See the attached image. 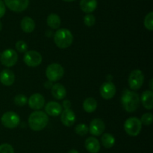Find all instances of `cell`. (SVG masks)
<instances>
[{
  "mask_svg": "<svg viewBox=\"0 0 153 153\" xmlns=\"http://www.w3.org/2000/svg\"><path fill=\"white\" fill-rule=\"evenodd\" d=\"M140 97L138 93L134 91L125 89L121 96V104L126 111L133 112L137 110L140 105Z\"/></svg>",
  "mask_w": 153,
  "mask_h": 153,
  "instance_id": "cell-1",
  "label": "cell"
},
{
  "mask_svg": "<svg viewBox=\"0 0 153 153\" xmlns=\"http://www.w3.org/2000/svg\"><path fill=\"white\" fill-rule=\"evenodd\" d=\"M49 122L48 115L43 111L36 110L30 114L28 117V125L34 131L43 130Z\"/></svg>",
  "mask_w": 153,
  "mask_h": 153,
  "instance_id": "cell-2",
  "label": "cell"
},
{
  "mask_svg": "<svg viewBox=\"0 0 153 153\" xmlns=\"http://www.w3.org/2000/svg\"><path fill=\"white\" fill-rule=\"evenodd\" d=\"M54 41L58 48L66 49L73 44V35L67 28H59L54 34Z\"/></svg>",
  "mask_w": 153,
  "mask_h": 153,
  "instance_id": "cell-3",
  "label": "cell"
},
{
  "mask_svg": "<svg viewBox=\"0 0 153 153\" xmlns=\"http://www.w3.org/2000/svg\"><path fill=\"white\" fill-rule=\"evenodd\" d=\"M141 129L142 123L137 117H130L124 123V130L131 136H137L140 133Z\"/></svg>",
  "mask_w": 153,
  "mask_h": 153,
  "instance_id": "cell-4",
  "label": "cell"
},
{
  "mask_svg": "<svg viewBox=\"0 0 153 153\" xmlns=\"http://www.w3.org/2000/svg\"><path fill=\"white\" fill-rule=\"evenodd\" d=\"M64 69L58 63H52L46 68V76L51 82H57L64 76Z\"/></svg>",
  "mask_w": 153,
  "mask_h": 153,
  "instance_id": "cell-5",
  "label": "cell"
},
{
  "mask_svg": "<svg viewBox=\"0 0 153 153\" xmlns=\"http://www.w3.org/2000/svg\"><path fill=\"white\" fill-rule=\"evenodd\" d=\"M144 81V75L140 69H134L128 76V85L132 90H138L141 88Z\"/></svg>",
  "mask_w": 153,
  "mask_h": 153,
  "instance_id": "cell-6",
  "label": "cell"
},
{
  "mask_svg": "<svg viewBox=\"0 0 153 153\" xmlns=\"http://www.w3.org/2000/svg\"><path fill=\"white\" fill-rule=\"evenodd\" d=\"M1 124L7 128L13 129L17 127L20 123L19 115L13 111H7L4 112L1 118Z\"/></svg>",
  "mask_w": 153,
  "mask_h": 153,
  "instance_id": "cell-7",
  "label": "cell"
},
{
  "mask_svg": "<svg viewBox=\"0 0 153 153\" xmlns=\"http://www.w3.org/2000/svg\"><path fill=\"white\" fill-rule=\"evenodd\" d=\"M18 60L17 52L13 49H7L0 55V61L4 66L7 68L13 67Z\"/></svg>",
  "mask_w": 153,
  "mask_h": 153,
  "instance_id": "cell-8",
  "label": "cell"
},
{
  "mask_svg": "<svg viewBox=\"0 0 153 153\" xmlns=\"http://www.w3.org/2000/svg\"><path fill=\"white\" fill-rule=\"evenodd\" d=\"M42 56L36 50H29L25 52L23 61L25 64L29 67L35 68L40 65L42 62Z\"/></svg>",
  "mask_w": 153,
  "mask_h": 153,
  "instance_id": "cell-9",
  "label": "cell"
},
{
  "mask_svg": "<svg viewBox=\"0 0 153 153\" xmlns=\"http://www.w3.org/2000/svg\"><path fill=\"white\" fill-rule=\"evenodd\" d=\"M116 86L111 81H106L103 82L100 88V94L105 100L113 98L116 94Z\"/></svg>",
  "mask_w": 153,
  "mask_h": 153,
  "instance_id": "cell-10",
  "label": "cell"
},
{
  "mask_svg": "<svg viewBox=\"0 0 153 153\" xmlns=\"http://www.w3.org/2000/svg\"><path fill=\"white\" fill-rule=\"evenodd\" d=\"M5 6L14 12H22L28 8L29 0H4Z\"/></svg>",
  "mask_w": 153,
  "mask_h": 153,
  "instance_id": "cell-11",
  "label": "cell"
},
{
  "mask_svg": "<svg viewBox=\"0 0 153 153\" xmlns=\"http://www.w3.org/2000/svg\"><path fill=\"white\" fill-rule=\"evenodd\" d=\"M89 131L94 136H100L105 130V124L101 118H94L91 122L89 126Z\"/></svg>",
  "mask_w": 153,
  "mask_h": 153,
  "instance_id": "cell-12",
  "label": "cell"
},
{
  "mask_svg": "<svg viewBox=\"0 0 153 153\" xmlns=\"http://www.w3.org/2000/svg\"><path fill=\"white\" fill-rule=\"evenodd\" d=\"M28 103L31 109L39 110L45 106V98L40 93H34L30 96Z\"/></svg>",
  "mask_w": 153,
  "mask_h": 153,
  "instance_id": "cell-13",
  "label": "cell"
},
{
  "mask_svg": "<svg viewBox=\"0 0 153 153\" xmlns=\"http://www.w3.org/2000/svg\"><path fill=\"white\" fill-rule=\"evenodd\" d=\"M62 124L67 127H71L76 122V115L71 109H65L61 113Z\"/></svg>",
  "mask_w": 153,
  "mask_h": 153,
  "instance_id": "cell-14",
  "label": "cell"
},
{
  "mask_svg": "<svg viewBox=\"0 0 153 153\" xmlns=\"http://www.w3.org/2000/svg\"><path fill=\"white\" fill-rule=\"evenodd\" d=\"M44 106L46 113L51 116H58L63 111V106L56 101L48 102Z\"/></svg>",
  "mask_w": 153,
  "mask_h": 153,
  "instance_id": "cell-15",
  "label": "cell"
},
{
  "mask_svg": "<svg viewBox=\"0 0 153 153\" xmlns=\"http://www.w3.org/2000/svg\"><path fill=\"white\" fill-rule=\"evenodd\" d=\"M15 81V75L10 69H4L0 73V82L6 86L13 85Z\"/></svg>",
  "mask_w": 153,
  "mask_h": 153,
  "instance_id": "cell-16",
  "label": "cell"
},
{
  "mask_svg": "<svg viewBox=\"0 0 153 153\" xmlns=\"http://www.w3.org/2000/svg\"><path fill=\"white\" fill-rule=\"evenodd\" d=\"M51 93L56 100H63L66 97L67 90L61 83H55L51 88Z\"/></svg>",
  "mask_w": 153,
  "mask_h": 153,
  "instance_id": "cell-17",
  "label": "cell"
},
{
  "mask_svg": "<svg viewBox=\"0 0 153 153\" xmlns=\"http://www.w3.org/2000/svg\"><path fill=\"white\" fill-rule=\"evenodd\" d=\"M85 148L90 153H98L100 150V141L94 136H90L85 140Z\"/></svg>",
  "mask_w": 153,
  "mask_h": 153,
  "instance_id": "cell-18",
  "label": "cell"
},
{
  "mask_svg": "<svg viewBox=\"0 0 153 153\" xmlns=\"http://www.w3.org/2000/svg\"><path fill=\"white\" fill-rule=\"evenodd\" d=\"M140 100L142 105L146 110H152L153 108V92L152 90H146L141 94Z\"/></svg>",
  "mask_w": 153,
  "mask_h": 153,
  "instance_id": "cell-19",
  "label": "cell"
},
{
  "mask_svg": "<svg viewBox=\"0 0 153 153\" xmlns=\"http://www.w3.org/2000/svg\"><path fill=\"white\" fill-rule=\"evenodd\" d=\"M20 27L24 32L31 33L35 28V22L30 16H25L21 20Z\"/></svg>",
  "mask_w": 153,
  "mask_h": 153,
  "instance_id": "cell-20",
  "label": "cell"
},
{
  "mask_svg": "<svg viewBox=\"0 0 153 153\" xmlns=\"http://www.w3.org/2000/svg\"><path fill=\"white\" fill-rule=\"evenodd\" d=\"M80 8L85 13H92L97 8V0H81Z\"/></svg>",
  "mask_w": 153,
  "mask_h": 153,
  "instance_id": "cell-21",
  "label": "cell"
},
{
  "mask_svg": "<svg viewBox=\"0 0 153 153\" xmlns=\"http://www.w3.org/2000/svg\"><path fill=\"white\" fill-rule=\"evenodd\" d=\"M46 22H47V25L49 26V27H50L52 29H58L61 26V20L58 14L52 13L47 16Z\"/></svg>",
  "mask_w": 153,
  "mask_h": 153,
  "instance_id": "cell-22",
  "label": "cell"
},
{
  "mask_svg": "<svg viewBox=\"0 0 153 153\" xmlns=\"http://www.w3.org/2000/svg\"><path fill=\"white\" fill-rule=\"evenodd\" d=\"M83 108L88 113L94 112L97 108V101L94 98H88L83 102Z\"/></svg>",
  "mask_w": 153,
  "mask_h": 153,
  "instance_id": "cell-23",
  "label": "cell"
},
{
  "mask_svg": "<svg viewBox=\"0 0 153 153\" xmlns=\"http://www.w3.org/2000/svg\"><path fill=\"white\" fill-rule=\"evenodd\" d=\"M101 142L102 146L106 148H111L114 146L115 138L111 134L105 133L101 137Z\"/></svg>",
  "mask_w": 153,
  "mask_h": 153,
  "instance_id": "cell-24",
  "label": "cell"
},
{
  "mask_svg": "<svg viewBox=\"0 0 153 153\" xmlns=\"http://www.w3.org/2000/svg\"><path fill=\"white\" fill-rule=\"evenodd\" d=\"M75 132L79 136H85L89 132V128L86 124L80 123L75 127Z\"/></svg>",
  "mask_w": 153,
  "mask_h": 153,
  "instance_id": "cell-25",
  "label": "cell"
},
{
  "mask_svg": "<svg viewBox=\"0 0 153 153\" xmlns=\"http://www.w3.org/2000/svg\"><path fill=\"white\" fill-rule=\"evenodd\" d=\"M13 101L16 105L19 106H23L28 103V98L25 95L22 94H19L16 95L13 99Z\"/></svg>",
  "mask_w": 153,
  "mask_h": 153,
  "instance_id": "cell-26",
  "label": "cell"
},
{
  "mask_svg": "<svg viewBox=\"0 0 153 153\" xmlns=\"http://www.w3.org/2000/svg\"><path fill=\"white\" fill-rule=\"evenodd\" d=\"M144 26L146 29L149 31L153 30V12L151 11L148 14L144 19Z\"/></svg>",
  "mask_w": 153,
  "mask_h": 153,
  "instance_id": "cell-27",
  "label": "cell"
},
{
  "mask_svg": "<svg viewBox=\"0 0 153 153\" xmlns=\"http://www.w3.org/2000/svg\"><path fill=\"white\" fill-rule=\"evenodd\" d=\"M153 121V115L152 112H146L141 116L140 122L146 126L150 125Z\"/></svg>",
  "mask_w": 153,
  "mask_h": 153,
  "instance_id": "cell-28",
  "label": "cell"
},
{
  "mask_svg": "<svg viewBox=\"0 0 153 153\" xmlns=\"http://www.w3.org/2000/svg\"><path fill=\"white\" fill-rule=\"evenodd\" d=\"M16 49L19 52H25L28 51V44L24 40H18L15 44Z\"/></svg>",
  "mask_w": 153,
  "mask_h": 153,
  "instance_id": "cell-29",
  "label": "cell"
},
{
  "mask_svg": "<svg viewBox=\"0 0 153 153\" xmlns=\"http://www.w3.org/2000/svg\"><path fill=\"white\" fill-rule=\"evenodd\" d=\"M84 22L85 25L88 27H91L95 24L96 18L94 15L92 14H87L84 17Z\"/></svg>",
  "mask_w": 153,
  "mask_h": 153,
  "instance_id": "cell-30",
  "label": "cell"
},
{
  "mask_svg": "<svg viewBox=\"0 0 153 153\" xmlns=\"http://www.w3.org/2000/svg\"><path fill=\"white\" fill-rule=\"evenodd\" d=\"M0 153H14V149L10 144L2 143L0 145Z\"/></svg>",
  "mask_w": 153,
  "mask_h": 153,
  "instance_id": "cell-31",
  "label": "cell"
},
{
  "mask_svg": "<svg viewBox=\"0 0 153 153\" xmlns=\"http://www.w3.org/2000/svg\"><path fill=\"white\" fill-rule=\"evenodd\" d=\"M6 11V8L4 2L2 0H0V18H1L2 16H4V14Z\"/></svg>",
  "mask_w": 153,
  "mask_h": 153,
  "instance_id": "cell-32",
  "label": "cell"
},
{
  "mask_svg": "<svg viewBox=\"0 0 153 153\" xmlns=\"http://www.w3.org/2000/svg\"><path fill=\"white\" fill-rule=\"evenodd\" d=\"M70 106H71V103L69 100H65L63 102V106L64 107V109H70Z\"/></svg>",
  "mask_w": 153,
  "mask_h": 153,
  "instance_id": "cell-33",
  "label": "cell"
},
{
  "mask_svg": "<svg viewBox=\"0 0 153 153\" xmlns=\"http://www.w3.org/2000/svg\"><path fill=\"white\" fill-rule=\"evenodd\" d=\"M44 86L46 87V88H51L52 86V82H51V81H47V82H46L44 83Z\"/></svg>",
  "mask_w": 153,
  "mask_h": 153,
  "instance_id": "cell-34",
  "label": "cell"
},
{
  "mask_svg": "<svg viewBox=\"0 0 153 153\" xmlns=\"http://www.w3.org/2000/svg\"><path fill=\"white\" fill-rule=\"evenodd\" d=\"M46 35L48 36V37H52L53 35V33H52V32L51 30H47L46 32Z\"/></svg>",
  "mask_w": 153,
  "mask_h": 153,
  "instance_id": "cell-35",
  "label": "cell"
},
{
  "mask_svg": "<svg viewBox=\"0 0 153 153\" xmlns=\"http://www.w3.org/2000/svg\"><path fill=\"white\" fill-rule=\"evenodd\" d=\"M67 153H79V152L76 149H71V150H70V151H69Z\"/></svg>",
  "mask_w": 153,
  "mask_h": 153,
  "instance_id": "cell-36",
  "label": "cell"
},
{
  "mask_svg": "<svg viewBox=\"0 0 153 153\" xmlns=\"http://www.w3.org/2000/svg\"><path fill=\"white\" fill-rule=\"evenodd\" d=\"M152 81H153L152 79H151L150 81H149V86H150V90H152V89H153V87H152Z\"/></svg>",
  "mask_w": 153,
  "mask_h": 153,
  "instance_id": "cell-37",
  "label": "cell"
},
{
  "mask_svg": "<svg viewBox=\"0 0 153 153\" xmlns=\"http://www.w3.org/2000/svg\"><path fill=\"white\" fill-rule=\"evenodd\" d=\"M2 27H3L2 23H1V22L0 21V31H1V29H2Z\"/></svg>",
  "mask_w": 153,
  "mask_h": 153,
  "instance_id": "cell-38",
  "label": "cell"
},
{
  "mask_svg": "<svg viewBox=\"0 0 153 153\" xmlns=\"http://www.w3.org/2000/svg\"><path fill=\"white\" fill-rule=\"evenodd\" d=\"M63 1H64V2H73V1H75V0H63Z\"/></svg>",
  "mask_w": 153,
  "mask_h": 153,
  "instance_id": "cell-39",
  "label": "cell"
}]
</instances>
